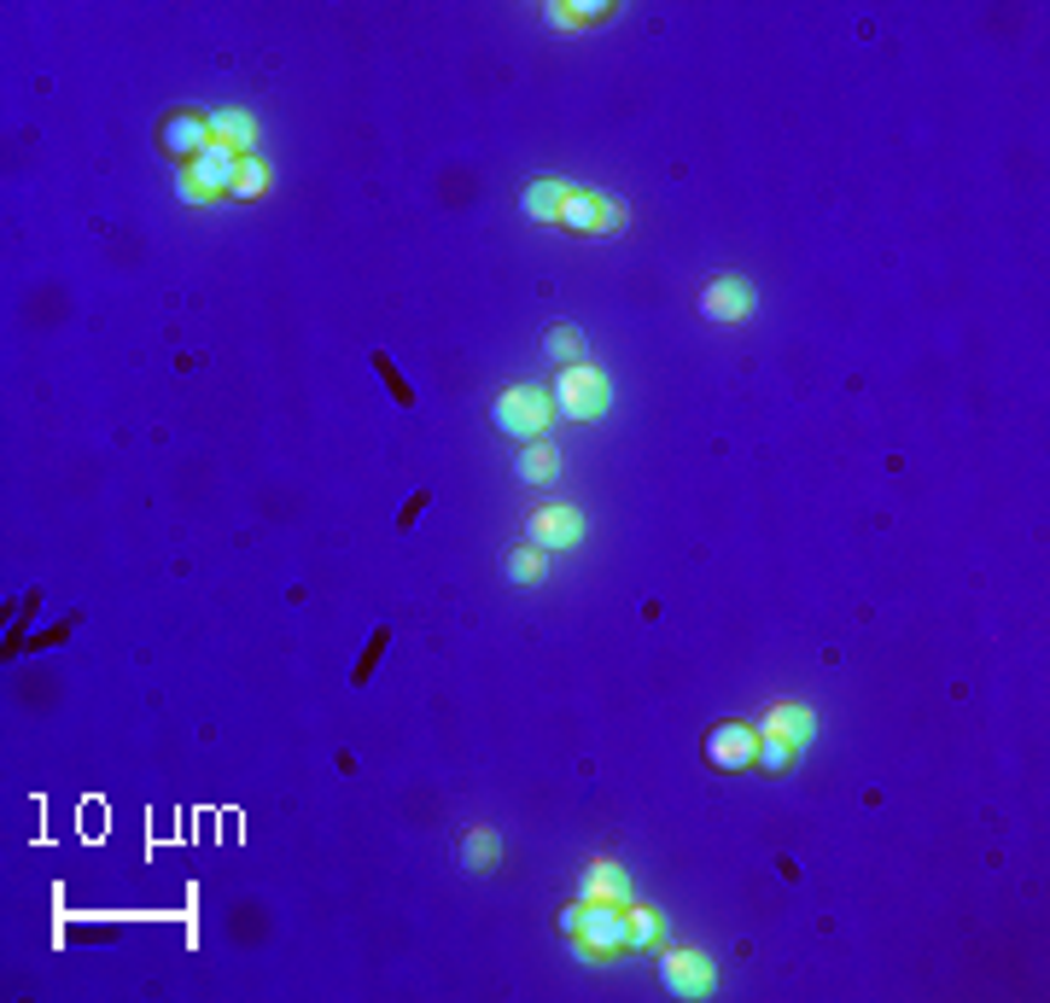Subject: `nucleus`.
<instances>
[{
    "label": "nucleus",
    "instance_id": "obj_7",
    "mask_svg": "<svg viewBox=\"0 0 1050 1003\" xmlns=\"http://www.w3.org/2000/svg\"><path fill=\"white\" fill-rule=\"evenodd\" d=\"M240 163H245V152H234V147H222V140H211V147L193 158V170H188V175L204 188V199H211V193H234Z\"/></svg>",
    "mask_w": 1050,
    "mask_h": 1003
},
{
    "label": "nucleus",
    "instance_id": "obj_20",
    "mask_svg": "<svg viewBox=\"0 0 1050 1003\" xmlns=\"http://www.w3.org/2000/svg\"><path fill=\"white\" fill-rule=\"evenodd\" d=\"M654 939H660V916L654 910H643V905H625V946H654Z\"/></svg>",
    "mask_w": 1050,
    "mask_h": 1003
},
{
    "label": "nucleus",
    "instance_id": "obj_11",
    "mask_svg": "<svg viewBox=\"0 0 1050 1003\" xmlns=\"http://www.w3.org/2000/svg\"><path fill=\"white\" fill-rule=\"evenodd\" d=\"M566 193H572V181H561V175H543V181H531V188H526L520 211H526L531 222H543V228H554V222H561V204H566Z\"/></svg>",
    "mask_w": 1050,
    "mask_h": 1003
},
{
    "label": "nucleus",
    "instance_id": "obj_26",
    "mask_svg": "<svg viewBox=\"0 0 1050 1003\" xmlns=\"http://www.w3.org/2000/svg\"><path fill=\"white\" fill-rule=\"evenodd\" d=\"M619 228H625V204H613L602 193V228H595V234H619Z\"/></svg>",
    "mask_w": 1050,
    "mask_h": 1003
},
{
    "label": "nucleus",
    "instance_id": "obj_25",
    "mask_svg": "<svg viewBox=\"0 0 1050 1003\" xmlns=\"http://www.w3.org/2000/svg\"><path fill=\"white\" fill-rule=\"evenodd\" d=\"M426 508H432V490H415V497H409V502L397 508V531H409V525H415V520L426 514Z\"/></svg>",
    "mask_w": 1050,
    "mask_h": 1003
},
{
    "label": "nucleus",
    "instance_id": "obj_14",
    "mask_svg": "<svg viewBox=\"0 0 1050 1003\" xmlns=\"http://www.w3.org/2000/svg\"><path fill=\"white\" fill-rule=\"evenodd\" d=\"M554 228H572V234H595L602 228V193H590V188H572L566 204H561V222Z\"/></svg>",
    "mask_w": 1050,
    "mask_h": 1003
},
{
    "label": "nucleus",
    "instance_id": "obj_9",
    "mask_svg": "<svg viewBox=\"0 0 1050 1003\" xmlns=\"http://www.w3.org/2000/svg\"><path fill=\"white\" fill-rule=\"evenodd\" d=\"M163 152H176V158H199L204 147H211V117H199V111H170L163 117Z\"/></svg>",
    "mask_w": 1050,
    "mask_h": 1003
},
{
    "label": "nucleus",
    "instance_id": "obj_3",
    "mask_svg": "<svg viewBox=\"0 0 1050 1003\" xmlns=\"http://www.w3.org/2000/svg\"><path fill=\"white\" fill-rule=\"evenodd\" d=\"M572 939H579V951H584V957H613V951H625V905H590V898H584Z\"/></svg>",
    "mask_w": 1050,
    "mask_h": 1003
},
{
    "label": "nucleus",
    "instance_id": "obj_22",
    "mask_svg": "<svg viewBox=\"0 0 1050 1003\" xmlns=\"http://www.w3.org/2000/svg\"><path fill=\"white\" fill-rule=\"evenodd\" d=\"M385 648H391V630L380 625V630H374V637H368V648H362V660H357V665H350V683H357V689H362L368 677H374V671H380V660H385Z\"/></svg>",
    "mask_w": 1050,
    "mask_h": 1003
},
{
    "label": "nucleus",
    "instance_id": "obj_27",
    "mask_svg": "<svg viewBox=\"0 0 1050 1003\" xmlns=\"http://www.w3.org/2000/svg\"><path fill=\"white\" fill-rule=\"evenodd\" d=\"M65 939H76V946H99V939H117V928H65Z\"/></svg>",
    "mask_w": 1050,
    "mask_h": 1003
},
{
    "label": "nucleus",
    "instance_id": "obj_8",
    "mask_svg": "<svg viewBox=\"0 0 1050 1003\" xmlns=\"http://www.w3.org/2000/svg\"><path fill=\"white\" fill-rule=\"evenodd\" d=\"M700 316H707V321H747L753 316V286L735 280V275L712 280L707 292H700Z\"/></svg>",
    "mask_w": 1050,
    "mask_h": 1003
},
{
    "label": "nucleus",
    "instance_id": "obj_10",
    "mask_svg": "<svg viewBox=\"0 0 1050 1003\" xmlns=\"http://www.w3.org/2000/svg\"><path fill=\"white\" fill-rule=\"evenodd\" d=\"M759 735H771V741H788V747H806L812 735H817V718H812L806 706H788V701H782V706H771V712H765V724H759Z\"/></svg>",
    "mask_w": 1050,
    "mask_h": 1003
},
{
    "label": "nucleus",
    "instance_id": "obj_6",
    "mask_svg": "<svg viewBox=\"0 0 1050 1003\" xmlns=\"http://www.w3.org/2000/svg\"><path fill=\"white\" fill-rule=\"evenodd\" d=\"M660 980H666V992H677V997H707L718 986V969L700 951H666L660 957Z\"/></svg>",
    "mask_w": 1050,
    "mask_h": 1003
},
{
    "label": "nucleus",
    "instance_id": "obj_2",
    "mask_svg": "<svg viewBox=\"0 0 1050 1003\" xmlns=\"http://www.w3.org/2000/svg\"><path fill=\"white\" fill-rule=\"evenodd\" d=\"M607 374L602 367H590V362H579V367H561V380H554V392H549V403H554V415H566V420H595L607 408Z\"/></svg>",
    "mask_w": 1050,
    "mask_h": 1003
},
{
    "label": "nucleus",
    "instance_id": "obj_21",
    "mask_svg": "<svg viewBox=\"0 0 1050 1003\" xmlns=\"http://www.w3.org/2000/svg\"><path fill=\"white\" fill-rule=\"evenodd\" d=\"M462 864H467L473 875H479V869H490V864H497V834H490V829H473V834H467V841H462Z\"/></svg>",
    "mask_w": 1050,
    "mask_h": 1003
},
{
    "label": "nucleus",
    "instance_id": "obj_24",
    "mask_svg": "<svg viewBox=\"0 0 1050 1003\" xmlns=\"http://www.w3.org/2000/svg\"><path fill=\"white\" fill-rule=\"evenodd\" d=\"M788 759H794V747H788V741H771V735H759V765H765V770H788Z\"/></svg>",
    "mask_w": 1050,
    "mask_h": 1003
},
{
    "label": "nucleus",
    "instance_id": "obj_16",
    "mask_svg": "<svg viewBox=\"0 0 1050 1003\" xmlns=\"http://www.w3.org/2000/svg\"><path fill=\"white\" fill-rule=\"evenodd\" d=\"M543 356L549 362H561V367H579L584 362V333H579V327H549V333H543Z\"/></svg>",
    "mask_w": 1050,
    "mask_h": 1003
},
{
    "label": "nucleus",
    "instance_id": "obj_29",
    "mask_svg": "<svg viewBox=\"0 0 1050 1003\" xmlns=\"http://www.w3.org/2000/svg\"><path fill=\"white\" fill-rule=\"evenodd\" d=\"M176 199H181V204H204V188H199L193 175H176Z\"/></svg>",
    "mask_w": 1050,
    "mask_h": 1003
},
{
    "label": "nucleus",
    "instance_id": "obj_13",
    "mask_svg": "<svg viewBox=\"0 0 1050 1003\" xmlns=\"http://www.w3.org/2000/svg\"><path fill=\"white\" fill-rule=\"evenodd\" d=\"M513 479H520V484H554V479H561V456H554L549 444L531 438V444H520V456H513Z\"/></svg>",
    "mask_w": 1050,
    "mask_h": 1003
},
{
    "label": "nucleus",
    "instance_id": "obj_17",
    "mask_svg": "<svg viewBox=\"0 0 1050 1003\" xmlns=\"http://www.w3.org/2000/svg\"><path fill=\"white\" fill-rule=\"evenodd\" d=\"M613 7L607 0H579V7H561V0H554V7H543V18L554 30H579V24H595V18H607Z\"/></svg>",
    "mask_w": 1050,
    "mask_h": 1003
},
{
    "label": "nucleus",
    "instance_id": "obj_4",
    "mask_svg": "<svg viewBox=\"0 0 1050 1003\" xmlns=\"http://www.w3.org/2000/svg\"><path fill=\"white\" fill-rule=\"evenodd\" d=\"M759 759V729L753 724H712L707 729V765L712 770H747Z\"/></svg>",
    "mask_w": 1050,
    "mask_h": 1003
},
{
    "label": "nucleus",
    "instance_id": "obj_18",
    "mask_svg": "<svg viewBox=\"0 0 1050 1003\" xmlns=\"http://www.w3.org/2000/svg\"><path fill=\"white\" fill-rule=\"evenodd\" d=\"M502 572H508V584H543V548L538 543H520V548H508V561H502Z\"/></svg>",
    "mask_w": 1050,
    "mask_h": 1003
},
{
    "label": "nucleus",
    "instance_id": "obj_28",
    "mask_svg": "<svg viewBox=\"0 0 1050 1003\" xmlns=\"http://www.w3.org/2000/svg\"><path fill=\"white\" fill-rule=\"evenodd\" d=\"M71 630H76V619H65V625H59V630H41V637H35V642H24V648H59V642L71 637Z\"/></svg>",
    "mask_w": 1050,
    "mask_h": 1003
},
{
    "label": "nucleus",
    "instance_id": "obj_12",
    "mask_svg": "<svg viewBox=\"0 0 1050 1003\" xmlns=\"http://www.w3.org/2000/svg\"><path fill=\"white\" fill-rule=\"evenodd\" d=\"M584 898L590 905H630V875L613 864V857H602V864H590V875H584Z\"/></svg>",
    "mask_w": 1050,
    "mask_h": 1003
},
{
    "label": "nucleus",
    "instance_id": "obj_19",
    "mask_svg": "<svg viewBox=\"0 0 1050 1003\" xmlns=\"http://www.w3.org/2000/svg\"><path fill=\"white\" fill-rule=\"evenodd\" d=\"M368 362H374V374H380V385L391 392V403H397V408H415V385H409V380L397 374V362H391L385 351H374Z\"/></svg>",
    "mask_w": 1050,
    "mask_h": 1003
},
{
    "label": "nucleus",
    "instance_id": "obj_23",
    "mask_svg": "<svg viewBox=\"0 0 1050 1003\" xmlns=\"http://www.w3.org/2000/svg\"><path fill=\"white\" fill-rule=\"evenodd\" d=\"M263 188H269V170H263L257 158H245L240 175H234V199H263Z\"/></svg>",
    "mask_w": 1050,
    "mask_h": 1003
},
{
    "label": "nucleus",
    "instance_id": "obj_15",
    "mask_svg": "<svg viewBox=\"0 0 1050 1003\" xmlns=\"http://www.w3.org/2000/svg\"><path fill=\"white\" fill-rule=\"evenodd\" d=\"M211 140H222V147H234V152H252L257 122L245 111H211Z\"/></svg>",
    "mask_w": 1050,
    "mask_h": 1003
},
{
    "label": "nucleus",
    "instance_id": "obj_1",
    "mask_svg": "<svg viewBox=\"0 0 1050 1003\" xmlns=\"http://www.w3.org/2000/svg\"><path fill=\"white\" fill-rule=\"evenodd\" d=\"M549 415H554V403H549V392H538V385H508V392L490 403V426H497L502 438H513V444H531L549 426Z\"/></svg>",
    "mask_w": 1050,
    "mask_h": 1003
},
{
    "label": "nucleus",
    "instance_id": "obj_5",
    "mask_svg": "<svg viewBox=\"0 0 1050 1003\" xmlns=\"http://www.w3.org/2000/svg\"><path fill=\"white\" fill-rule=\"evenodd\" d=\"M579 537H584V514L572 502H549L526 520V543H538V548H572Z\"/></svg>",
    "mask_w": 1050,
    "mask_h": 1003
}]
</instances>
